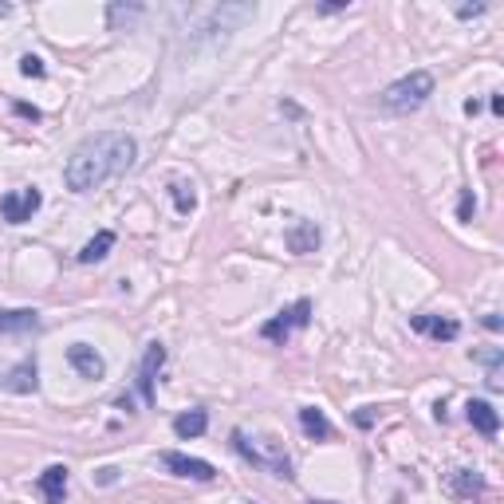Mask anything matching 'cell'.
Instances as JSON below:
<instances>
[{
    "mask_svg": "<svg viewBox=\"0 0 504 504\" xmlns=\"http://www.w3.org/2000/svg\"><path fill=\"white\" fill-rule=\"evenodd\" d=\"M139 158V142L126 131H99L87 134L84 142L71 150L68 166H63V181H68L71 194H91L103 181L126 173Z\"/></svg>",
    "mask_w": 504,
    "mask_h": 504,
    "instance_id": "cell-1",
    "label": "cell"
},
{
    "mask_svg": "<svg viewBox=\"0 0 504 504\" xmlns=\"http://www.w3.org/2000/svg\"><path fill=\"white\" fill-rule=\"evenodd\" d=\"M429 95H434V76L429 71H410L406 79H398V84H390L382 91V107L406 115V111H418Z\"/></svg>",
    "mask_w": 504,
    "mask_h": 504,
    "instance_id": "cell-2",
    "label": "cell"
},
{
    "mask_svg": "<svg viewBox=\"0 0 504 504\" xmlns=\"http://www.w3.org/2000/svg\"><path fill=\"white\" fill-rule=\"evenodd\" d=\"M233 445H236V453H241L244 461L260 465V469H268L272 476H284V481L292 476V461H288V453H284L276 442H272V449H260V445L249 442V434H244V429H233Z\"/></svg>",
    "mask_w": 504,
    "mask_h": 504,
    "instance_id": "cell-3",
    "label": "cell"
},
{
    "mask_svg": "<svg viewBox=\"0 0 504 504\" xmlns=\"http://www.w3.org/2000/svg\"><path fill=\"white\" fill-rule=\"evenodd\" d=\"M308 319H311V300H296L292 308H284L280 316H272L268 324L260 327V339H268V343H288L300 327H308Z\"/></svg>",
    "mask_w": 504,
    "mask_h": 504,
    "instance_id": "cell-4",
    "label": "cell"
},
{
    "mask_svg": "<svg viewBox=\"0 0 504 504\" xmlns=\"http://www.w3.org/2000/svg\"><path fill=\"white\" fill-rule=\"evenodd\" d=\"M40 205H44V194L36 186L12 189V194L0 197V217H4L8 225H24V221H32V217L40 213Z\"/></svg>",
    "mask_w": 504,
    "mask_h": 504,
    "instance_id": "cell-5",
    "label": "cell"
},
{
    "mask_svg": "<svg viewBox=\"0 0 504 504\" xmlns=\"http://www.w3.org/2000/svg\"><path fill=\"white\" fill-rule=\"evenodd\" d=\"M162 465L173 473V476H189V481H213L217 469L209 461H201V457H186V453H178V449H166L162 453Z\"/></svg>",
    "mask_w": 504,
    "mask_h": 504,
    "instance_id": "cell-6",
    "label": "cell"
},
{
    "mask_svg": "<svg viewBox=\"0 0 504 504\" xmlns=\"http://www.w3.org/2000/svg\"><path fill=\"white\" fill-rule=\"evenodd\" d=\"M68 363L76 366L84 379H103V374H107L103 355H99L91 343H71V347H68Z\"/></svg>",
    "mask_w": 504,
    "mask_h": 504,
    "instance_id": "cell-7",
    "label": "cell"
},
{
    "mask_svg": "<svg viewBox=\"0 0 504 504\" xmlns=\"http://www.w3.org/2000/svg\"><path fill=\"white\" fill-rule=\"evenodd\" d=\"M410 327L429 339H437V343H453V339L461 335V324H457V319H442V316H414Z\"/></svg>",
    "mask_w": 504,
    "mask_h": 504,
    "instance_id": "cell-8",
    "label": "cell"
},
{
    "mask_svg": "<svg viewBox=\"0 0 504 504\" xmlns=\"http://www.w3.org/2000/svg\"><path fill=\"white\" fill-rule=\"evenodd\" d=\"M162 363H166V347H162V343H150V347H146L142 371H139V390H142L146 406H150V402H154V374L162 371Z\"/></svg>",
    "mask_w": 504,
    "mask_h": 504,
    "instance_id": "cell-9",
    "label": "cell"
},
{
    "mask_svg": "<svg viewBox=\"0 0 504 504\" xmlns=\"http://www.w3.org/2000/svg\"><path fill=\"white\" fill-rule=\"evenodd\" d=\"M465 418H469V426L476 429V434L497 437V429H500V414H497V410H492L484 398H473L469 406H465Z\"/></svg>",
    "mask_w": 504,
    "mask_h": 504,
    "instance_id": "cell-10",
    "label": "cell"
},
{
    "mask_svg": "<svg viewBox=\"0 0 504 504\" xmlns=\"http://www.w3.org/2000/svg\"><path fill=\"white\" fill-rule=\"evenodd\" d=\"M284 241H288V249L296 252V256L316 252V249H319V225H316V221H300V225H292L288 233H284Z\"/></svg>",
    "mask_w": 504,
    "mask_h": 504,
    "instance_id": "cell-11",
    "label": "cell"
},
{
    "mask_svg": "<svg viewBox=\"0 0 504 504\" xmlns=\"http://www.w3.org/2000/svg\"><path fill=\"white\" fill-rule=\"evenodd\" d=\"M449 492H453L457 500H476L484 492V476L473 469H453L449 473Z\"/></svg>",
    "mask_w": 504,
    "mask_h": 504,
    "instance_id": "cell-12",
    "label": "cell"
},
{
    "mask_svg": "<svg viewBox=\"0 0 504 504\" xmlns=\"http://www.w3.org/2000/svg\"><path fill=\"white\" fill-rule=\"evenodd\" d=\"M40 492L48 504H63V497H68V465H48L40 473Z\"/></svg>",
    "mask_w": 504,
    "mask_h": 504,
    "instance_id": "cell-13",
    "label": "cell"
},
{
    "mask_svg": "<svg viewBox=\"0 0 504 504\" xmlns=\"http://www.w3.org/2000/svg\"><path fill=\"white\" fill-rule=\"evenodd\" d=\"M209 429V414L205 410H186V414L173 418V434L181 437V442H189V437H201Z\"/></svg>",
    "mask_w": 504,
    "mask_h": 504,
    "instance_id": "cell-14",
    "label": "cell"
},
{
    "mask_svg": "<svg viewBox=\"0 0 504 504\" xmlns=\"http://www.w3.org/2000/svg\"><path fill=\"white\" fill-rule=\"evenodd\" d=\"M0 387L12 390V394H32L36 387H40V379H36V363H32V359H24L12 374H8L4 382H0Z\"/></svg>",
    "mask_w": 504,
    "mask_h": 504,
    "instance_id": "cell-15",
    "label": "cell"
},
{
    "mask_svg": "<svg viewBox=\"0 0 504 504\" xmlns=\"http://www.w3.org/2000/svg\"><path fill=\"white\" fill-rule=\"evenodd\" d=\"M115 249V233L111 228H103V233H95L91 241L79 249V264H99V260H107V252Z\"/></svg>",
    "mask_w": 504,
    "mask_h": 504,
    "instance_id": "cell-16",
    "label": "cell"
},
{
    "mask_svg": "<svg viewBox=\"0 0 504 504\" xmlns=\"http://www.w3.org/2000/svg\"><path fill=\"white\" fill-rule=\"evenodd\" d=\"M40 327V316L28 308H12V311H0V335L4 332H36Z\"/></svg>",
    "mask_w": 504,
    "mask_h": 504,
    "instance_id": "cell-17",
    "label": "cell"
},
{
    "mask_svg": "<svg viewBox=\"0 0 504 504\" xmlns=\"http://www.w3.org/2000/svg\"><path fill=\"white\" fill-rule=\"evenodd\" d=\"M300 426H304V434L316 437V442H327V437H332V421H327L324 410H316V406L300 410Z\"/></svg>",
    "mask_w": 504,
    "mask_h": 504,
    "instance_id": "cell-18",
    "label": "cell"
},
{
    "mask_svg": "<svg viewBox=\"0 0 504 504\" xmlns=\"http://www.w3.org/2000/svg\"><path fill=\"white\" fill-rule=\"evenodd\" d=\"M170 194H173V205H178L181 217H189V213L197 209V194H194V186H189V181L173 178V181H170Z\"/></svg>",
    "mask_w": 504,
    "mask_h": 504,
    "instance_id": "cell-19",
    "label": "cell"
},
{
    "mask_svg": "<svg viewBox=\"0 0 504 504\" xmlns=\"http://www.w3.org/2000/svg\"><path fill=\"white\" fill-rule=\"evenodd\" d=\"M20 76L44 79V76H48V68H44V60H40V56H24V60H20Z\"/></svg>",
    "mask_w": 504,
    "mask_h": 504,
    "instance_id": "cell-20",
    "label": "cell"
},
{
    "mask_svg": "<svg viewBox=\"0 0 504 504\" xmlns=\"http://www.w3.org/2000/svg\"><path fill=\"white\" fill-rule=\"evenodd\" d=\"M473 209H476L473 194H461V205H457V217H461V221H473Z\"/></svg>",
    "mask_w": 504,
    "mask_h": 504,
    "instance_id": "cell-21",
    "label": "cell"
},
{
    "mask_svg": "<svg viewBox=\"0 0 504 504\" xmlns=\"http://www.w3.org/2000/svg\"><path fill=\"white\" fill-rule=\"evenodd\" d=\"M484 12V4H461L457 8V16H461V20H469V16H481Z\"/></svg>",
    "mask_w": 504,
    "mask_h": 504,
    "instance_id": "cell-22",
    "label": "cell"
},
{
    "mask_svg": "<svg viewBox=\"0 0 504 504\" xmlns=\"http://www.w3.org/2000/svg\"><path fill=\"white\" fill-rule=\"evenodd\" d=\"M16 115H24V118H32V123H40V111H36V107H28V103H16Z\"/></svg>",
    "mask_w": 504,
    "mask_h": 504,
    "instance_id": "cell-23",
    "label": "cell"
},
{
    "mask_svg": "<svg viewBox=\"0 0 504 504\" xmlns=\"http://www.w3.org/2000/svg\"><path fill=\"white\" fill-rule=\"evenodd\" d=\"M484 327H489V332H500V316H484Z\"/></svg>",
    "mask_w": 504,
    "mask_h": 504,
    "instance_id": "cell-24",
    "label": "cell"
},
{
    "mask_svg": "<svg viewBox=\"0 0 504 504\" xmlns=\"http://www.w3.org/2000/svg\"><path fill=\"white\" fill-rule=\"evenodd\" d=\"M8 12H12V4H4V0H0V16H8Z\"/></svg>",
    "mask_w": 504,
    "mask_h": 504,
    "instance_id": "cell-25",
    "label": "cell"
},
{
    "mask_svg": "<svg viewBox=\"0 0 504 504\" xmlns=\"http://www.w3.org/2000/svg\"><path fill=\"white\" fill-rule=\"evenodd\" d=\"M311 504H332V500H311Z\"/></svg>",
    "mask_w": 504,
    "mask_h": 504,
    "instance_id": "cell-26",
    "label": "cell"
}]
</instances>
